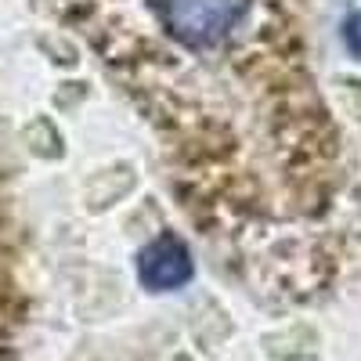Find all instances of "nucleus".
I'll return each mask as SVG.
<instances>
[{
    "instance_id": "nucleus-1",
    "label": "nucleus",
    "mask_w": 361,
    "mask_h": 361,
    "mask_svg": "<svg viewBox=\"0 0 361 361\" xmlns=\"http://www.w3.org/2000/svg\"><path fill=\"white\" fill-rule=\"evenodd\" d=\"M90 29L188 177V206L322 217L340 134L304 62L293 0H98Z\"/></svg>"
},
{
    "instance_id": "nucleus-2",
    "label": "nucleus",
    "mask_w": 361,
    "mask_h": 361,
    "mask_svg": "<svg viewBox=\"0 0 361 361\" xmlns=\"http://www.w3.org/2000/svg\"><path fill=\"white\" fill-rule=\"evenodd\" d=\"M192 253L177 235H159L137 253V279L145 289L163 293V289H180L192 282Z\"/></svg>"
},
{
    "instance_id": "nucleus-3",
    "label": "nucleus",
    "mask_w": 361,
    "mask_h": 361,
    "mask_svg": "<svg viewBox=\"0 0 361 361\" xmlns=\"http://www.w3.org/2000/svg\"><path fill=\"white\" fill-rule=\"evenodd\" d=\"M343 44H347V51L354 58H361V11L347 15V22H343Z\"/></svg>"
}]
</instances>
